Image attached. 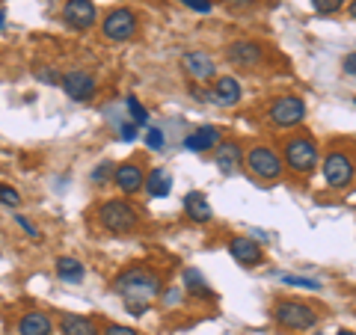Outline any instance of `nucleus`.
Segmentation results:
<instances>
[{
  "label": "nucleus",
  "mask_w": 356,
  "mask_h": 335,
  "mask_svg": "<svg viewBox=\"0 0 356 335\" xmlns=\"http://www.w3.org/2000/svg\"><path fill=\"white\" fill-rule=\"evenodd\" d=\"M243 154H247V152L241 149V142H232V140L220 142V146L214 149V166L222 175H235L243 166Z\"/></svg>",
  "instance_id": "nucleus-17"
},
{
  "label": "nucleus",
  "mask_w": 356,
  "mask_h": 335,
  "mask_svg": "<svg viewBox=\"0 0 356 335\" xmlns=\"http://www.w3.org/2000/svg\"><path fill=\"white\" fill-rule=\"evenodd\" d=\"M15 222H18V226L27 231V238H33V240H39V238H42V234H39V229L33 226V222H30V220H27L24 214H15Z\"/></svg>",
  "instance_id": "nucleus-33"
},
{
  "label": "nucleus",
  "mask_w": 356,
  "mask_h": 335,
  "mask_svg": "<svg viewBox=\"0 0 356 335\" xmlns=\"http://www.w3.org/2000/svg\"><path fill=\"white\" fill-rule=\"evenodd\" d=\"M243 166H247V172L252 178H259V181H280L282 178V154L270 149V146H252L247 154H243Z\"/></svg>",
  "instance_id": "nucleus-3"
},
{
  "label": "nucleus",
  "mask_w": 356,
  "mask_h": 335,
  "mask_svg": "<svg viewBox=\"0 0 356 335\" xmlns=\"http://www.w3.org/2000/svg\"><path fill=\"white\" fill-rule=\"evenodd\" d=\"M125 110H128V119H131V122H134V125H137V128L149 125V113H146V107L140 104V98L128 95V98H125Z\"/></svg>",
  "instance_id": "nucleus-24"
},
{
  "label": "nucleus",
  "mask_w": 356,
  "mask_h": 335,
  "mask_svg": "<svg viewBox=\"0 0 356 335\" xmlns=\"http://www.w3.org/2000/svg\"><path fill=\"white\" fill-rule=\"evenodd\" d=\"M336 335H356V332H353V329H339Z\"/></svg>",
  "instance_id": "nucleus-40"
},
{
  "label": "nucleus",
  "mask_w": 356,
  "mask_h": 335,
  "mask_svg": "<svg viewBox=\"0 0 356 335\" xmlns=\"http://www.w3.org/2000/svg\"><path fill=\"white\" fill-rule=\"evenodd\" d=\"M3 27H6V9L0 6V30H3Z\"/></svg>",
  "instance_id": "nucleus-38"
},
{
  "label": "nucleus",
  "mask_w": 356,
  "mask_h": 335,
  "mask_svg": "<svg viewBox=\"0 0 356 335\" xmlns=\"http://www.w3.org/2000/svg\"><path fill=\"white\" fill-rule=\"evenodd\" d=\"M51 332H54V320L42 309H33L18 320V335H51Z\"/></svg>",
  "instance_id": "nucleus-18"
},
{
  "label": "nucleus",
  "mask_w": 356,
  "mask_h": 335,
  "mask_svg": "<svg viewBox=\"0 0 356 335\" xmlns=\"http://www.w3.org/2000/svg\"><path fill=\"white\" fill-rule=\"evenodd\" d=\"M0 205L3 208H18L21 205V193L13 184H0Z\"/></svg>",
  "instance_id": "nucleus-27"
},
{
  "label": "nucleus",
  "mask_w": 356,
  "mask_h": 335,
  "mask_svg": "<svg viewBox=\"0 0 356 335\" xmlns=\"http://www.w3.org/2000/svg\"><path fill=\"white\" fill-rule=\"evenodd\" d=\"M116 131H119V140L122 142H134V140H137V125H134L131 119H122L119 125H116Z\"/></svg>",
  "instance_id": "nucleus-30"
},
{
  "label": "nucleus",
  "mask_w": 356,
  "mask_h": 335,
  "mask_svg": "<svg viewBox=\"0 0 356 335\" xmlns=\"http://www.w3.org/2000/svg\"><path fill=\"white\" fill-rule=\"evenodd\" d=\"M102 33L110 42H128L131 36H137V15H134L131 9L119 6V9H113V13L104 15Z\"/></svg>",
  "instance_id": "nucleus-9"
},
{
  "label": "nucleus",
  "mask_w": 356,
  "mask_h": 335,
  "mask_svg": "<svg viewBox=\"0 0 356 335\" xmlns=\"http://www.w3.org/2000/svg\"><path fill=\"white\" fill-rule=\"evenodd\" d=\"M341 6H344V0H312V9H315L318 15H332V13H339Z\"/></svg>",
  "instance_id": "nucleus-28"
},
{
  "label": "nucleus",
  "mask_w": 356,
  "mask_h": 335,
  "mask_svg": "<svg viewBox=\"0 0 356 335\" xmlns=\"http://www.w3.org/2000/svg\"><path fill=\"white\" fill-rule=\"evenodd\" d=\"M146 146L152 149V152H163L166 149V133H163V128H149L146 131Z\"/></svg>",
  "instance_id": "nucleus-26"
},
{
  "label": "nucleus",
  "mask_w": 356,
  "mask_h": 335,
  "mask_svg": "<svg viewBox=\"0 0 356 335\" xmlns=\"http://www.w3.org/2000/svg\"><path fill=\"white\" fill-rule=\"evenodd\" d=\"M282 282L291 288H306V291H321V279H309V276H294V273H282Z\"/></svg>",
  "instance_id": "nucleus-25"
},
{
  "label": "nucleus",
  "mask_w": 356,
  "mask_h": 335,
  "mask_svg": "<svg viewBox=\"0 0 356 335\" xmlns=\"http://www.w3.org/2000/svg\"><path fill=\"white\" fill-rule=\"evenodd\" d=\"M102 335H140V332H134L131 327H122V323H107Z\"/></svg>",
  "instance_id": "nucleus-34"
},
{
  "label": "nucleus",
  "mask_w": 356,
  "mask_h": 335,
  "mask_svg": "<svg viewBox=\"0 0 356 335\" xmlns=\"http://www.w3.org/2000/svg\"><path fill=\"white\" fill-rule=\"evenodd\" d=\"M113 181H116V187H119L125 196H134V193H140V190L146 187V172H143V166H140V163L125 161V163H119V166H116Z\"/></svg>",
  "instance_id": "nucleus-15"
},
{
  "label": "nucleus",
  "mask_w": 356,
  "mask_h": 335,
  "mask_svg": "<svg viewBox=\"0 0 356 335\" xmlns=\"http://www.w3.org/2000/svg\"><path fill=\"white\" fill-rule=\"evenodd\" d=\"M303 119H306V101L300 95H280L267 107V122L273 128L288 131V128H297Z\"/></svg>",
  "instance_id": "nucleus-6"
},
{
  "label": "nucleus",
  "mask_w": 356,
  "mask_h": 335,
  "mask_svg": "<svg viewBox=\"0 0 356 335\" xmlns=\"http://www.w3.org/2000/svg\"><path fill=\"white\" fill-rule=\"evenodd\" d=\"M341 72H344V74H350V77H356V51H350L348 57L341 60Z\"/></svg>",
  "instance_id": "nucleus-35"
},
{
  "label": "nucleus",
  "mask_w": 356,
  "mask_h": 335,
  "mask_svg": "<svg viewBox=\"0 0 356 335\" xmlns=\"http://www.w3.org/2000/svg\"><path fill=\"white\" fill-rule=\"evenodd\" d=\"M184 214H187V220H191V222H199V226L214 220V211H211L208 199L199 193V190H191V193L184 196Z\"/></svg>",
  "instance_id": "nucleus-19"
},
{
  "label": "nucleus",
  "mask_w": 356,
  "mask_h": 335,
  "mask_svg": "<svg viewBox=\"0 0 356 335\" xmlns=\"http://www.w3.org/2000/svg\"><path fill=\"white\" fill-rule=\"evenodd\" d=\"M321 172H324V181L336 190H344L353 184V175H356V163L350 154L344 152H330L324 163H321Z\"/></svg>",
  "instance_id": "nucleus-7"
},
{
  "label": "nucleus",
  "mask_w": 356,
  "mask_h": 335,
  "mask_svg": "<svg viewBox=\"0 0 356 335\" xmlns=\"http://www.w3.org/2000/svg\"><path fill=\"white\" fill-rule=\"evenodd\" d=\"M98 222L113 234H128V231L137 229L140 211L134 208L128 199H107V202L98 208Z\"/></svg>",
  "instance_id": "nucleus-4"
},
{
  "label": "nucleus",
  "mask_w": 356,
  "mask_h": 335,
  "mask_svg": "<svg viewBox=\"0 0 356 335\" xmlns=\"http://www.w3.org/2000/svg\"><path fill=\"white\" fill-rule=\"evenodd\" d=\"M273 320L291 332H303L318 323V311L309 303H300V300H280L273 306Z\"/></svg>",
  "instance_id": "nucleus-5"
},
{
  "label": "nucleus",
  "mask_w": 356,
  "mask_h": 335,
  "mask_svg": "<svg viewBox=\"0 0 356 335\" xmlns=\"http://www.w3.org/2000/svg\"><path fill=\"white\" fill-rule=\"evenodd\" d=\"M321 161L318 146L312 137H288L282 146V163L297 175H309L315 172V166Z\"/></svg>",
  "instance_id": "nucleus-2"
},
{
  "label": "nucleus",
  "mask_w": 356,
  "mask_h": 335,
  "mask_svg": "<svg viewBox=\"0 0 356 335\" xmlns=\"http://www.w3.org/2000/svg\"><path fill=\"white\" fill-rule=\"evenodd\" d=\"M113 291L122 297V303L128 306V311H134V315H143L154 300L161 297L163 291V282L161 276L149 270V267H125L116 279H113Z\"/></svg>",
  "instance_id": "nucleus-1"
},
{
  "label": "nucleus",
  "mask_w": 356,
  "mask_h": 335,
  "mask_svg": "<svg viewBox=\"0 0 356 335\" xmlns=\"http://www.w3.org/2000/svg\"><path fill=\"white\" fill-rule=\"evenodd\" d=\"M54 270H57V276L63 279V282H81V279L86 276V267H83V261H77V259H72V255H60L57 259V264H54Z\"/></svg>",
  "instance_id": "nucleus-23"
},
{
  "label": "nucleus",
  "mask_w": 356,
  "mask_h": 335,
  "mask_svg": "<svg viewBox=\"0 0 356 335\" xmlns=\"http://www.w3.org/2000/svg\"><path fill=\"white\" fill-rule=\"evenodd\" d=\"M60 86H63V92L69 95L72 101H77V104L92 101V98L98 95V81L89 72H83V69H69L60 77Z\"/></svg>",
  "instance_id": "nucleus-8"
},
{
  "label": "nucleus",
  "mask_w": 356,
  "mask_h": 335,
  "mask_svg": "<svg viewBox=\"0 0 356 335\" xmlns=\"http://www.w3.org/2000/svg\"><path fill=\"white\" fill-rule=\"evenodd\" d=\"M226 6H229V9H235V13H243V9L255 6V0H226Z\"/></svg>",
  "instance_id": "nucleus-36"
},
{
  "label": "nucleus",
  "mask_w": 356,
  "mask_h": 335,
  "mask_svg": "<svg viewBox=\"0 0 356 335\" xmlns=\"http://www.w3.org/2000/svg\"><path fill=\"white\" fill-rule=\"evenodd\" d=\"M181 3H184L187 9H193V13H202V15H208L211 9H214V3H211V0H181Z\"/></svg>",
  "instance_id": "nucleus-32"
},
{
  "label": "nucleus",
  "mask_w": 356,
  "mask_h": 335,
  "mask_svg": "<svg viewBox=\"0 0 356 335\" xmlns=\"http://www.w3.org/2000/svg\"><path fill=\"white\" fill-rule=\"evenodd\" d=\"M264 57L261 44L259 42H250V39H238L226 44V60L232 65H241V69H252V65H259Z\"/></svg>",
  "instance_id": "nucleus-14"
},
{
  "label": "nucleus",
  "mask_w": 356,
  "mask_h": 335,
  "mask_svg": "<svg viewBox=\"0 0 356 335\" xmlns=\"http://www.w3.org/2000/svg\"><path fill=\"white\" fill-rule=\"evenodd\" d=\"M353 104H356V98H353Z\"/></svg>",
  "instance_id": "nucleus-41"
},
{
  "label": "nucleus",
  "mask_w": 356,
  "mask_h": 335,
  "mask_svg": "<svg viewBox=\"0 0 356 335\" xmlns=\"http://www.w3.org/2000/svg\"><path fill=\"white\" fill-rule=\"evenodd\" d=\"M229 255L243 267H261L264 264V250L255 243L247 234H235L229 240Z\"/></svg>",
  "instance_id": "nucleus-13"
},
{
  "label": "nucleus",
  "mask_w": 356,
  "mask_h": 335,
  "mask_svg": "<svg viewBox=\"0 0 356 335\" xmlns=\"http://www.w3.org/2000/svg\"><path fill=\"white\" fill-rule=\"evenodd\" d=\"M113 163H110V161H102V163H98L95 166V170H92V181L95 184H107L110 181V178H113Z\"/></svg>",
  "instance_id": "nucleus-29"
},
{
  "label": "nucleus",
  "mask_w": 356,
  "mask_h": 335,
  "mask_svg": "<svg viewBox=\"0 0 356 335\" xmlns=\"http://www.w3.org/2000/svg\"><path fill=\"white\" fill-rule=\"evenodd\" d=\"M98 21V9L92 0H65L63 3V24L69 30H89Z\"/></svg>",
  "instance_id": "nucleus-10"
},
{
  "label": "nucleus",
  "mask_w": 356,
  "mask_h": 335,
  "mask_svg": "<svg viewBox=\"0 0 356 335\" xmlns=\"http://www.w3.org/2000/svg\"><path fill=\"white\" fill-rule=\"evenodd\" d=\"M178 300H181V288H170V294H166V306H175L178 303Z\"/></svg>",
  "instance_id": "nucleus-37"
},
{
  "label": "nucleus",
  "mask_w": 356,
  "mask_h": 335,
  "mask_svg": "<svg viewBox=\"0 0 356 335\" xmlns=\"http://www.w3.org/2000/svg\"><path fill=\"white\" fill-rule=\"evenodd\" d=\"M220 142H222L220 128L202 125V128H196V131H191V133L184 137V149L193 152V154H208V152H214Z\"/></svg>",
  "instance_id": "nucleus-16"
},
{
  "label": "nucleus",
  "mask_w": 356,
  "mask_h": 335,
  "mask_svg": "<svg viewBox=\"0 0 356 335\" xmlns=\"http://www.w3.org/2000/svg\"><path fill=\"white\" fill-rule=\"evenodd\" d=\"M348 13H350V18H356V0H350V3H348Z\"/></svg>",
  "instance_id": "nucleus-39"
},
{
  "label": "nucleus",
  "mask_w": 356,
  "mask_h": 335,
  "mask_svg": "<svg viewBox=\"0 0 356 335\" xmlns=\"http://www.w3.org/2000/svg\"><path fill=\"white\" fill-rule=\"evenodd\" d=\"M181 285H184V291L191 294V297H199V300H214V288L208 285V279L202 276V270H196V267H187L184 276H181Z\"/></svg>",
  "instance_id": "nucleus-21"
},
{
  "label": "nucleus",
  "mask_w": 356,
  "mask_h": 335,
  "mask_svg": "<svg viewBox=\"0 0 356 335\" xmlns=\"http://www.w3.org/2000/svg\"><path fill=\"white\" fill-rule=\"evenodd\" d=\"M36 77L42 83H48V86H60V72L57 69H51V65H42V69H36Z\"/></svg>",
  "instance_id": "nucleus-31"
},
{
  "label": "nucleus",
  "mask_w": 356,
  "mask_h": 335,
  "mask_svg": "<svg viewBox=\"0 0 356 335\" xmlns=\"http://www.w3.org/2000/svg\"><path fill=\"white\" fill-rule=\"evenodd\" d=\"M181 69L191 74V81L196 83H208L217 77V63L208 51H187L181 54Z\"/></svg>",
  "instance_id": "nucleus-11"
},
{
  "label": "nucleus",
  "mask_w": 356,
  "mask_h": 335,
  "mask_svg": "<svg viewBox=\"0 0 356 335\" xmlns=\"http://www.w3.org/2000/svg\"><path fill=\"white\" fill-rule=\"evenodd\" d=\"M60 332L63 335H102V329L95 327L89 318H83V315H60Z\"/></svg>",
  "instance_id": "nucleus-22"
},
{
  "label": "nucleus",
  "mask_w": 356,
  "mask_h": 335,
  "mask_svg": "<svg viewBox=\"0 0 356 335\" xmlns=\"http://www.w3.org/2000/svg\"><path fill=\"white\" fill-rule=\"evenodd\" d=\"M211 83H214V86H211V98H208L211 104H217V107H235V104H241L243 89H241V83H238V77H232V74H217Z\"/></svg>",
  "instance_id": "nucleus-12"
},
{
  "label": "nucleus",
  "mask_w": 356,
  "mask_h": 335,
  "mask_svg": "<svg viewBox=\"0 0 356 335\" xmlns=\"http://www.w3.org/2000/svg\"><path fill=\"white\" fill-rule=\"evenodd\" d=\"M146 193L152 199H166L172 193V172L170 170H163V166H154V170L146 175Z\"/></svg>",
  "instance_id": "nucleus-20"
}]
</instances>
